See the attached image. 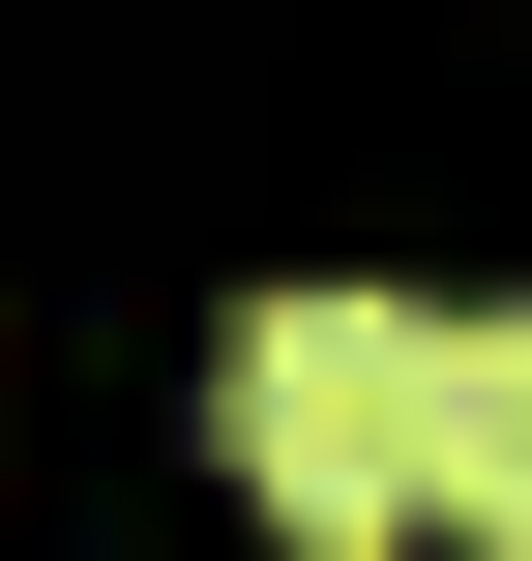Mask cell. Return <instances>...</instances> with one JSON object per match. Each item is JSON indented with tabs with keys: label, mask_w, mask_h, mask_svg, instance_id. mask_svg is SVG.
Segmentation results:
<instances>
[{
	"label": "cell",
	"mask_w": 532,
	"mask_h": 561,
	"mask_svg": "<svg viewBox=\"0 0 532 561\" xmlns=\"http://www.w3.org/2000/svg\"><path fill=\"white\" fill-rule=\"evenodd\" d=\"M207 444H237V503H267L296 561L444 533V325H415V296H237Z\"/></svg>",
	"instance_id": "cell-1"
},
{
	"label": "cell",
	"mask_w": 532,
	"mask_h": 561,
	"mask_svg": "<svg viewBox=\"0 0 532 561\" xmlns=\"http://www.w3.org/2000/svg\"><path fill=\"white\" fill-rule=\"evenodd\" d=\"M444 533H532V296L444 325Z\"/></svg>",
	"instance_id": "cell-2"
},
{
	"label": "cell",
	"mask_w": 532,
	"mask_h": 561,
	"mask_svg": "<svg viewBox=\"0 0 532 561\" xmlns=\"http://www.w3.org/2000/svg\"><path fill=\"white\" fill-rule=\"evenodd\" d=\"M503 561H532V533H503Z\"/></svg>",
	"instance_id": "cell-3"
}]
</instances>
